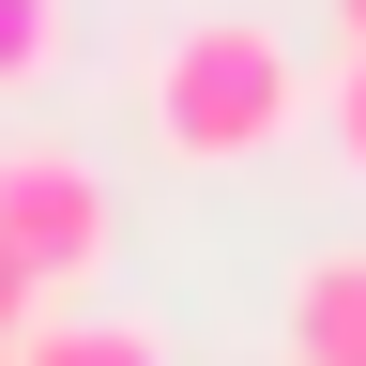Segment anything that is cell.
<instances>
[{
	"label": "cell",
	"instance_id": "5b68a950",
	"mask_svg": "<svg viewBox=\"0 0 366 366\" xmlns=\"http://www.w3.org/2000/svg\"><path fill=\"white\" fill-rule=\"evenodd\" d=\"M76 46V0H0V92H46Z\"/></svg>",
	"mask_w": 366,
	"mask_h": 366
},
{
	"label": "cell",
	"instance_id": "52a82bcc",
	"mask_svg": "<svg viewBox=\"0 0 366 366\" xmlns=\"http://www.w3.org/2000/svg\"><path fill=\"white\" fill-rule=\"evenodd\" d=\"M31 320H46V274H31L16 244H0V351H16V336H31Z\"/></svg>",
	"mask_w": 366,
	"mask_h": 366
},
{
	"label": "cell",
	"instance_id": "3957f363",
	"mask_svg": "<svg viewBox=\"0 0 366 366\" xmlns=\"http://www.w3.org/2000/svg\"><path fill=\"white\" fill-rule=\"evenodd\" d=\"M274 336H290V366H366V244H320L274 305Z\"/></svg>",
	"mask_w": 366,
	"mask_h": 366
},
{
	"label": "cell",
	"instance_id": "9c48e42d",
	"mask_svg": "<svg viewBox=\"0 0 366 366\" xmlns=\"http://www.w3.org/2000/svg\"><path fill=\"white\" fill-rule=\"evenodd\" d=\"M0 366H16V351H0Z\"/></svg>",
	"mask_w": 366,
	"mask_h": 366
},
{
	"label": "cell",
	"instance_id": "277c9868",
	"mask_svg": "<svg viewBox=\"0 0 366 366\" xmlns=\"http://www.w3.org/2000/svg\"><path fill=\"white\" fill-rule=\"evenodd\" d=\"M16 366H168V351H153V320H76L61 305V320L16 336Z\"/></svg>",
	"mask_w": 366,
	"mask_h": 366
},
{
	"label": "cell",
	"instance_id": "ba28073f",
	"mask_svg": "<svg viewBox=\"0 0 366 366\" xmlns=\"http://www.w3.org/2000/svg\"><path fill=\"white\" fill-rule=\"evenodd\" d=\"M320 16H336V46H366V0H320Z\"/></svg>",
	"mask_w": 366,
	"mask_h": 366
},
{
	"label": "cell",
	"instance_id": "7a4b0ae2",
	"mask_svg": "<svg viewBox=\"0 0 366 366\" xmlns=\"http://www.w3.org/2000/svg\"><path fill=\"white\" fill-rule=\"evenodd\" d=\"M0 244L46 274V305H61V290H92V274H107V244H122V214H107V168H92V153H61V137L0 153Z\"/></svg>",
	"mask_w": 366,
	"mask_h": 366
},
{
	"label": "cell",
	"instance_id": "8992f818",
	"mask_svg": "<svg viewBox=\"0 0 366 366\" xmlns=\"http://www.w3.org/2000/svg\"><path fill=\"white\" fill-rule=\"evenodd\" d=\"M320 122H336V153L366 168V46H336V76H320Z\"/></svg>",
	"mask_w": 366,
	"mask_h": 366
},
{
	"label": "cell",
	"instance_id": "6da1fadb",
	"mask_svg": "<svg viewBox=\"0 0 366 366\" xmlns=\"http://www.w3.org/2000/svg\"><path fill=\"white\" fill-rule=\"evenodd\" d=\"M305 107V61H290V31H259V16H183L153 31V61H137V122H153V153L168 168H244L274 153Z\"/></svg>",
	"mask_w": 366,
	"mask_h": 366
}]
</instances>
